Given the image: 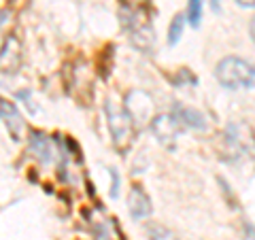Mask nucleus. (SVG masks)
Instances as JSON below:
<instances>
[{"label":"nucleus","instance_id":"2","mask_svg":"<svg viewBox=\"0 0 255 240\" xmlns=\"http://www.w3.org/2000/svg\"><path fill=\"white\" fill-rule=\"evenodd\" d=\"M105 111H107L109 130H111V136H113L115 147H117V149L130 147L132 136H134V123H132L130 115L126 113V109L119 107L113 98H109Z\"/></svg>","mask_w":255,"mask_h":240},{"label":"nucleus","instance_id":"14","mask_svg":"<svg viewBox=\"0 0 255 240\" xmlns=\"http://www.w3.org/2000/svg\"><path fill=\"white\" fill-rule=\"evenodd\" d=\"M111 177H113V187H111V196L117 198V194H119V174H117V170H111Z\"/></svg>","mask_w":255,"mask_h":240},{"label":"nucleus","instance_id":"3","mask_svg":"<svg viewBox=\"0 0 255 240\" xmlns=\"http://www.w3.org/2000/svg\"><path fill=\"white\" fill-rule=\"evenodd\" d=\"M126 113L130 115L132 123H151L155 119V105L153 98L147 92L132 90L126 96Z\"/></svg>","mask_w":255,"mask_h":240},{"label":"nucleus","instance_id":"6","mask_svg":"<svg viewBox=\"0 0 255 240\" xmlns=\"http://www.w3.org/2000/svg\"><path fill=\"white\" fill-rule=\"evenodd\" d=\"M128 211H130L134 219H147L151 215V211H153L151 209V200L142 187L134 185L130 189V194H128Z\"/></svg>","mask_w":255,"mask_h":240},{"label":"nucleus","instance_id":"15","mask_svg":"<svg viewBox=\"0 0 255 240\" xmlns=\"http://www.w3.org/2000/svg\"><path fill=\"white\" fill-rule=\"evenodd\" d=\"M245 240H255V226L253 223H245Z\"/></svg>","mask_w":255,"mask_h":240},{"label":"nucleus","instance_id":"4","mask_svg":"<svg viewBox=\"0 0 255 240\" xmlns=\"http://www.w3.org/2000/svg\"><path fill=\"white\" fill-rule=\"evenodd\" d=\"M128 30H130L132 43L138 47V49L149 51L153 47V28L149 26V21H145L140 15H132V19L128 21Z\"/></svg>","mask_w":255,"mask_h":240},{"label":"nucleus","instance_id":"18","mask_svg":"<svg viewBox=\"0 0 255 240\" xmlns=\"http://www.w3.org/2000/svg\"><path fill=\"white\" fill-rule=\"evenodd\" d=\"M249 32H251V38H253V43H255V17L251 19V23H249Z\"/></svg>","mask_w":255,"mask_h":240},{"label":"nucleus","instance_id":"1","mask_svg":"<svg viewBox=\"0 0 255 240\" xmlns=\"http://www.w3.org/2000/svg\"><path fill=\"white\" fill-rule=\"evenodd\" d=\"M215 77L226 90H251L255 85V66L243 58L230 55L217 64Z\"/></svg>","mask_w":255,"mask_h":240},{"label":"nucleus","instance_id":"16","mask_svg":"<svg viewBox=\"0 0 255 240\" xmlns=\"http://www.w3.org/2000/svg\"><path fill=\"white\" fill-rule=\"evenodd\" d=\"M238 6H243V9H255V0H236Z\"/></svg>","mask_w":255,"mask_h":240},{"label":"nucleus","instance_id":"13","mask_svg":"<svg viewBox=\"0 0 255 240\" xmlns=\"http://www.w3.org/2000/svg\"><path fill=\"white\" fill-rule=\"evenodd\" d=\"M187 19L194 28L200 26V19H202V0H189V6H187Z\"/></svg>","mask_w":255,"mask_h":240},{"label":"nucleus","instance_id":"5","mask_svg":"<svg viewBox=\"0 0 255 240\" xmlns=\"http://www.w3.org/2000/svg\"><path fill=\"white\" fill-rule=\"evenodd\" d=\"M179 127L181 125L174 121L172 115H157L153 121H151V130L157 136V140L170 149L174 147V140H177V136H179Z\"/></svg>","mask_w":255,"mask_h":240},{"label":"nucleus","instance_id":"12","mask_svg":"<svg viewBox=\"0 0 255 240\" xmlns=\"http://www.w3.org/2000/svg\"><path fill=\"white\" fill-rule=\"evenodd\" d=\"M183 26H185V17H183V15H177L170 23V30H168V45L179 43V38L183 34Z\"/></svg>","mask_w":255,"mask_h":240},{"label":"nucleus","instance_id":"11","mask_svg":"<svg viewBox=\"0 0 255 240\" xmlns=\"http://www.w3.org/2000/svg\"><path fill=\"white\" fill-rule=\"evenodd\" d=\"M147 238L149 240H179V236L172 230L159 226V223H149L147 226Z\"/></svg>","mask_w":255,"mask_h":240},{"label":"nucleus","instance_id":"17","mask_svg":"<svg viewBox=\"0 0 255 240\" xmlns=\"http://www.w3.org/2000/svg\"><path fill=\"white\" fill-rule=\"evenodd\" d=\"M211 9H213L215 13H219V11H221V0H211Z\"/></svg>","mask_w":255,"mask_h":240},{"label":"nucleus","instance_id":"10","mask_svg":"<svg viewBox=\"0 0 255 240\" xmlns=\"http://www.w3.org/2000/svg\"><path fill=\"white\" fill-rule=\"evenodd\" d=\"M0 113L4 115L6 119V125H9V132L15 136V138L19 140L21 136V130H23V121H21V115L17 113V109H15L11 102H2V111Z\"/></svg>","mask_w":255,"mask_h":240},{"label":"nucleus","instance_id":"8","mask_svg":"<svg viewBox=\"0 0 255 240\" xmlns=\"http://www.w3.org/2000/svg\"><path fill=\"white\" fill-rule=\"evenodd\" d=\"M30 151L34 153L43 164H49L53 159V145L41 132H30Z\"/></svg>","mask_w":255,"mask_h":240},{"label":"nucleus","instance_id":"9","mask_svg":"<svg viewBox=\"0 0 255 240\" xmlns=\"http://www.w3.org/2000/svg\"><path fill=\"white\" fill-rule=\"evenodd\" d=\"M19 62H21L19 43L15 41V38H9L4 45V51L0 53V70H2V73H15Z\"/></svg>","mask_w":255,"mask_h":240},{"label":"nucleus","instance_id":"7","mask_svg":"<svg viewBox=\"0 0 255 240\" xmlns=\"http://www.w3.org/2000/svg\"><path fill=\"white\" fill-rule=\"evenodd\" d=\"M172 117L174 121L183 127H189V130H204L206 127V117L200 111L191 109V107H183V105H174L172 107Z\"/></svg>","mask_w":255,"mask_h":240}]
</instances>
